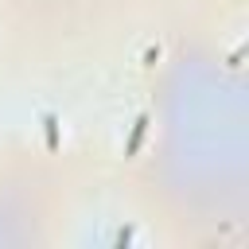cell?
I'll use <instances>...</instances> for the list:
<instances>
[{
  "mask_svg": "<svg viewBox=\"0 0 249 249\" xmlns=\"http://www.w3.org/2000/svg\"><path fill=\"white\" fill-rule=\"evenodd\" d=\"M148 124H152V117L148 113H140L136 121H132V128H128V140H124V156L132 160L136 152H140V144H144V132H148Z\"/></svg>",
  "mask_w": 249,
  "mask_h": 249,
  "instance_id": "obj_1",
  "label": "cell"
},
{
  "mask_svg": "<svg viewBox=\"0 0 249 249\" xmlns=\"http://www.w3.org/2000/svg\"><path fill=\"white\" fill-rule=\"evenodd\" d=\"M43 136H47V148L58 152V117L54 113H43Z\"/></svg>",
  "mask_w": 249,
  "mask_h": 249,
  "instance_id": "obj_2",
  "label": "cell"
}]
</instances>
